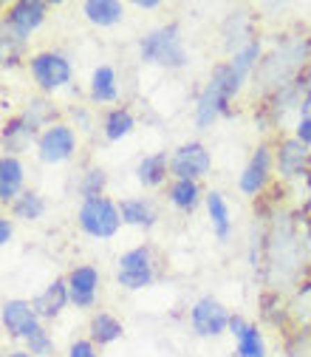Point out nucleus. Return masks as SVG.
<instances>
[{"instance_id":"f257e3e1","label":"nucleus","mask_w":311,"mask_h":357,"mask_svg":"<svg viewBox=\"0 0 311 357\" xmlns=\"http://www.w3.org/2000/svg\"><path fill=\"white\" fill-rule=\"evenodd\" d=\"M311 66V37H289L269 54H263L255 68V94L272 100L278 91L294 85Z\"/></svg>"},{"instance_id":"f03ea898","label":"nucleus","mask_w":311,"mask_h":357,"mask_svg":"<svg viewBox=\"0 0 311 357\" xmlns=\"http://www.w3.org/2000/svg\"><path fill=\"white\" fill-rule=\"evenodd\" d=\"M246 77L227 60V63H218L207 79V85L198 91V100H196V128L207 130L212 128L221 116H227L230 114V105L232 100L241 94V88H244Z\"/></svg>"},{"instance_id":"7ed1b4c3","label":"nucleus","mask_w":311,"mask_h":357,"mask_svg":"<svg viewBox=\"0 0 311 357\" xmlns=\"http://www.w3.org/2000/svg\"><path fill=\"white\" fill-rule=\"evenodd\" d=\"M139 60L145 66L167 68V71H179L190 63V54L184 49V37L179 23H164L159 29H150L139 40Z\"/></svg>"},{"instance_id":"20e7f679","label":"nucleus","mask_w":311,"mask_h":357,"mask_svg":"<svg viewBox=\"0 0 311 357\" xmlns=\"http://www.w3.org/2000/svg\"><path fill=\"white\" fill-rule=\"evenodd\" d=\"M26 71L31 77V82L37 85V91L42 97L57 94L63 88H71L74 79V63L65 52L57 49H46V52H34L26 57Z\"/></svg>"},{"instance_id":"39448f33","label":"nucleus","mask_w":311,"mask_h":357,"mask_svg":"<svg viewBox=\"0 0 311 357\" xmlns=\"http://www.w3.org/2000/svg\"><path fill=\"white\" fill-rule=\"evenodd\" d=\"M77 227L97 241H108L122 230V213H119V202L108 199V196H97V199H82L77 207Z\"/></svg>"},{"instance_id":"423d86ee","label":"nucleus","mask_w":311,"mask_h":357,"mask_svg":"<svg viewBox=\"0 0 311 357\" xmlns=\"http://www.w3.org/2000/svg\"><path fill=\"white\" fill-rule=\"evenodd\" d=\"M156 281V258L150 244L130 247L116 258V284L127 292H142Z\"/></svg>"},{"instance_id":"0eeeda50","label":"nucleus","mask_w":311,"mask_h":357,"mask_svg":"<svg viewBox=\"0 0 311 357\" xmlns=\"http://www.w3.org/2000/svg\"><path fill=\"white\" fill-rule=\"evenodd\" d=\"M79 151V137H77V128L68 122H54L51 128H46L37 137L34 153L42 165H65L77 156Z\"/></svg>"},{"instance_id":"6e6552de","label":"nucleus","mask_w":311,"mask_h":357,"mask_svg":"<svg viewBox=\"0 0 311 357\" xmlns=\"http://www.w3.org/2000/svg\"><path fill=\"white\" fill-rule=\"evenodd\" d=\"M272 178H275V151L266 142H260L238 176V190L246 199H260L272 188Z\"/></svg>"},{"instance_id":"1a4fd4ad","label":"nucleus","mask_w":311,"mask_h":357,"mask_svg":"<svg viewBox=\"0 0 311 357\" xmlns=\"http://www.w3.org/2000/svg\"><path fill=\"white\" fill-rule=\"evenodd\" d=\"M275 167L283 188L300 182L311 173V148H305L294 137H280L275 145Z\"/></svg>"},{"instance_id":"9d476101","label":"nucleus","mask_w":311,"mask_h":357,"mask_svg":"<svg viewBox=\"0 0 311 357\" xmlns=\"http://www.w3.org/2000/svg\"><path fill=\"white\" fill-rule=\"evenodd\" d=\"M232 312L212 295H201L190 306V326L198 337H221L230 332Z\"/></svg>"},{"instance_id":"9b49d317","label":"nucleus","mask_w":311,"mask_h":357,"mask_svg":"<svg viewBox=\"0 0 311 357\" xmlns=\"http://www.w3.org/2000/svg\"><path fill=\"white\" fill-rule=\"evenodd\" d=\"M212 170V153L207 151L204 142L193 139L179 145L170 153V176L173 178H190V182H201Z\"/></svg>"},{"instance_id":"f8f14e48","label":"nucleus","mask_w":311,"mask_h":357,"mask_svg":"<svg viewBox=\"0 0 311 357\" xmlns=\"http://www.w3.org/2000/svg\"><path fill=\"white\" fill-rule=\"evenodd\" d=\"M65 284H68V298H71V306L77 309H91L97 306V298H99V287H102V275L94 264H77L74 270L65 275Z\"/></svg>"},{"instance_id":"ddd939ff","label":"nucleus","mask_w":311,"mask_h":357,"mask_svg":"<svg viewBox=\"0 0 311 357\" xmlns=\"http://www.w3.org/2000/svg\"><path fill=\"white\" fill-rule=\"evenodd\" d=\"M46 17H49V3H42V0H15L6 9L3 26L29 43V37L46 23Z\"/></svg>"},{"instance_id":"4468645a","label":"nucleus","mask_w":311,"mask_h":357,"mask_svg":"<svg viewBox=\"0 0 311 357\" xmlns=\"http://www.w3.org/2000/svg\"><path fill=\"white\" fill-rule=\"evenodd\" d=\"M0 324H3V332L15 340H26L42 321L37 318V312L31 306V301L23 298H9L0 306Z\"/></svg>"},{"instance_id":"2eb2a0df","label":"nucleus","mask_w":311,"mask_h":357,"mask_svg":"<svg viewBox=\"0 0 311 357\" xmlns=\"http://www.w3.org/2000/svg\"><path fill=\"white\" fill-rule=\"evenodd\" d=\"M230 335L235 340V357H269V349H266V340H263V332L257 324H252L241 315H232Z\"/></svg>"},{"instance_id":"dca6fc26","label":"nucleus","mask_w":311,"mask_h":357,"mask_svg":"<svg viewBox=\"0 0 311 357\" xmlns=\"http://www.w3.org/2000/svg\"><path fill=\"white\" fill-rule=\"evenodd\" d=\"M26 193V165L20 156H0V204L12 207Z\"/></svg>"},{"instance_id":"f3484780","label":"nucleus","mask_w":311,"mask_h":357,"mask_svg":"<svg viewBox=\"0 0 311 357\" xmlns=\"http://www.w3.org/2000/svg\"><path fill=\"white\" fill-rule=\"evenodd\" d=\"M68 303H71V298H68V284H65V278H54L40 295L31 298V306H34V312H37L40 321H57L63 312H65Z\"/></svg>"},{"instance_id":"a211bd4d","label":"nucleus","mask_w":311,"mask_h":357,"mask_svg":"<svg viewBox=\"0 0 311 357\" xmlns=\"http://www.w3.org/2000/svg\"><path fill=\"white\" fill-rule=\"evenodd\" d=\"M119 213H122V225L136 227V230H145V233H150V230L159 225V210H156L153 199H147V196L122 199V202H119Z\"/></svg>"},{"instance_id":"6ab92c4d","label":"nucleus","mask_w":311,"mask_h":357,"mask_svg":"<svg viewBox=\"0 0 311 357\" xmlns=\"http://www.w3.org/2000/svg\"><path fill=\"white\" fill-rule=\"evenodd\" d=\"M37 137H40V133H37L34 128H29L20 114L3 119L0 142H3V153H6V156H20V153H26L31 145H37Z\"/></svg>"},{"instance_id":"aec40b11","label":"nucleus","mask_w":311,"mask_h":357,"mask_svg":"<svg viewBox=\"0 0 311 357\" xmlns=\"http://www.w3.org/2000/svg\"><path fill=\"white\" fill-rule=\"evenodd\" d=\"M88 97L94 105H111L119 100V77L116 68L102 63L91 71V82H88Z\"/></svg>"},{"instance_id":"412c9836","label":"nucleus","mask_w":311,"mask_h":357,"mask_svg":"<svg viewBox=\"0 0 311 357\" xmlns=\"http://www.w3.org/2000/svg\"><path fill=\"white\" fill-rule=\"evenodd\" d=\"M204 207H207V218H209V227L215 233L218 241H227L232 236V213H230V204L224 199L221 190H209L204 196Z\"/></svg>"},{"instance_id":"4be33fe9","label":"nucleus","mask_w":311,"mask_h":357,"mask_svg":"<svg viewBox=\"0 0 311 357\" xmlns=\"http://www.w3.org/2000/svg\"><path fill=\"white\" fill-rule=\"evenodd\" d=\"M286 321L297 332H311V278H305L286 301Z\"/></svg>"},{"instance_id":"5701e85b","label":"nucleus","mask_w":311,"mask_h":357,"mask_svg":"<svg viewBox=\"0 0 311 357\" xmlns=\"http://www.w3.org/2000/svg\"><path fill=\"white\" fill-rule=\"evenodd\" d=\"M170 176V156L167 153H147L136 165V182L145 190H159Z\"/></svg>"},{"instance_id":"b1692460","label":"nucleus","mask_w":311,"mask_h":357,"mask_svg":"<svg viewBox=\"0 0 311 357\" xmlns=\"http://www.w3.org/2000/svg\"><path fill=\"white\" fill-rule=\"evenodd\" d=\"M82 15L97 29H111L125 20V3H119V0H85Z\"/></svg>"},{"instance_id":"393cba45","label":"nucleus","mask_w":311,"mask_h":357,"mask_svg":"<svg viewBox=\"0 0 311 357\" xmlns=\"http://www.w3.org/2000/svg\"><path fill=\"white\" fill-rule=\"evenodd\" d=\"M122 335H125V326L116 315H111V312H97V315H91V321H88V340H91L97 349L122 340Z\"/></svg>"},{"instance_id":"a878e982","label":"nucleus","mask_w":311,"mask_h":357,"mask_svg":"<svg viewBox=\"0 0 311 357\" xmlns=\"http://www.w3.org/2000/svg\"><path fill=\"white\" fill-rule=\"evenodd\" d=\"M133 130H136V116H133V111L127 105H113L111 111H105V116H102L105 142H122Z\"/></svg>"},{"instance_id":"bb28decb","label":"nucleus","mask_w":311,"mask_h":357,"mask_svg":"<svg viewBox=\"0 0 311 357\" xmlns=\"http://www.w3.org/2000/svg\"><path fill=\"white\" fill-rule=\"evenodd\" d=\"M20 116L26 119V125L29 128H34L37 133H42L46 128H51L54 122H60L57 116H60V108L49 100V97H31L26 105H23V111H20Z\"/></svg>"},{"instance_id":"cd10ccee","label":"nucleus","mask_w":311,"mask_h":357,"mask_svg":"<svg viewBox=\"0 0 311 357\" xmlns=\"http://www.w3.org/2000/svg\"><path fill=\"white\" fill-rule=\"evenodd\" d=\"M204 196L207 193H201V185L190 182V178H173L167 188V202L182 213H196L198 204L204 202Z\"/></svg>"},{"instance_id":"c85d7f7f","label":"nucleus","mask_w":311,"mask_h":357,"mask_svg":"<svg viewBox=\"0 0 311 357\" xmlns=\"http://www.w3.org/2000/svg\"><path fill=\"white\" fill-rule=\"evenodd\" d=\"M252 40L255 37H252V29H249V17L244 12H232L227 17V23H224V46H227L230 57L235 52H241L246 43H252Z\"/></svg>"},{"instance_id":"c756f323","label":"nucleus","mask_w":311,"mask_h":357,"mask_svg":"<svg viewBox=\"0 0 311 357\" xmlns=\"http://www.w3.org/2000/svg\"><path fill=\"white\" fill-rule=\"evenodd\" d=\"M9 215L15 221H26V225H31V221H40L42 215H46V199H42L37 190H26L12 207H9Z\"/></svg>"},{"instance_id":"7c9ffc66","label":"nucleus","mask_w":311,"mask_h":357,"mask_svg":"<svg viewBox=\"0 0 311 357\" xmlns=\"http://www.w3.org/2000/svg\"><path fill=\"white\" fill-rule=\"evenodd\" d=\"M105 188H108V170H105V167H99V165H88V167L79 173L77 190H79L82 199L105 196Z\"/></svg>"},{"instance_id":"2f4dec72","label":"nucleus","mask_w":311,"mask_h":357,"mask_svg":"<svg viewBox=\"0 0 311 357\" xmlns=\"http://www.w3.org/2000/svg\"><path fill=\"white\" fill-rule=\"evenodd\" d=\"M260 60H263V43L255 37L252 43H246V46L241 49V52H235L232 57H230V63L249 79L252 74H255V68L260 66Z\"/></svg>"},{"instance_id":"473e14b6","label":"nucleus","mask_w":311,"mask_h":357,"mask_svg":"<svg viewBox=\"0 0 311 357\" xmlns=\"http://www.w3.org/2000/svg\"><path fill=\"white\" fill-rule=\"evenodd\" d=\"M26 349L34 354V357H54V337H51V332L46 329V326H37L29 337H26Z\"/></svg>"},{"instance_id":"72a5a7b5","label":"nucleus","mask_w":311,"mask_h":357,"mask_svg":"<svg viewBox=\"0 0 311 357\" xmlns=\"http://www.w3.org/2000/svg\"><path fill=\"white\" fill-rule=\"evenodd\" d=\"M65 357H99V354H97V346L88 337H77V340H71Z\"/></svg>"},{"instance_id":"f704fd0d","label":"nucleus","mask_w":311,"mask_h":357,"mask_svg":"<svg viewBox=\"0 0 311 357\" xmlns=\"http://www.w3.org/2000/svg\"><path fill=\"white\" fill-rule=\"evenodd\" d=\"M71 116H74V128H79V130H94V116H91V111L88 108H82V105H77V108H71Z\"/></svg>"},{"instance_id":"c9c22d12","label":"nucleus","mask_w":311,"mask_h":357,"mask_svg":"<svg viewBox=\"0 0 311 357\" xmlns=\"http://www.w3.org/2000/svg\"><path fill=\"white\" fill-rule=\"evenodd\" d=\"M292 130H294V133H292L294 139H300L305 148H311V116H300Z\"/></svg>"},{"instance_id":"e433bc0d","label":"nucleus","mask_w":311,"mask_h":357,"mask_svg":"<svg viewBox=\"0 0 311 357\" xmlns=\"http://www.w3.org/2000/svg\"><path fill=\"white\" fill-rule=\"evenodd\" d=\"M12 236H15V218L0 215V247H9Z\"/></svg>"},{"instance_id":"4c0bfd02","label":"nucleus","mask_w":311,"mask_h":357,"mask_svg":"<svg viewBox=\"0 0 311 357\" xmlns=\"http://www.w3.org/2000/svg\"><path fill=\"white\" fill-rule=\"evenodd\" d=\"M161 3H159V0H136V9L139 12H156Z\"/></svg>"},{"instance_id":"58836bf2","label":"nucleus","mask_w":311,"mask_h":357,"mask_svg":"<svg viewBox=\"0 0 311 357\" xmlns=\"http://www.w3.org/2000/svg\"><path fill=\"white\" fill-rule=\"evenodd\" d=\"M3 357H34L29 349H12V351H6Z\"/></svg>"}]
</instances>
